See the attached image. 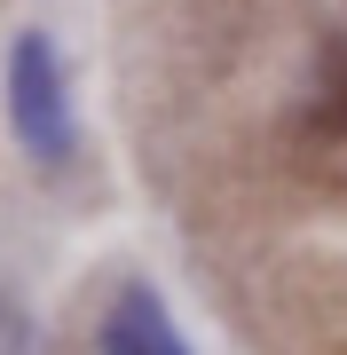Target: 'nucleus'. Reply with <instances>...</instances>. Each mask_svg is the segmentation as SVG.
Returning a JSON list of instances; mask_svg holds the SVG:
<instances>
[{
	"label": "nucleus",
	"instance_id": "nucleus-1",
	"mask_svg": "<svg viewBox=\"0 0 347 355\" xmlns=\"http://www.w3.org/2000/svg\"><path fill=\"white\" fill-rule=\"evenodd\" d=\"M8 103H16V135L32 142L39 158H64L71 150V111H64V71H55L48 40H16V64H8Z\"/></svg>",
	"mask_w": 347,
	"mask_h": 355
},
{
	"label": "nucleus",
	"instance_id": "nucleus-2",
	"mask_svg": "<svg viewBox=\"0 0 347 355\" xmlns=\"http://www.w3.org/2000/svg\"><path fill=\"white\" fill-rule=\"evenodd\" d=\"M103 355H181V331L166 324V308L142 284H127L103 316Z\"/></svg>",
	"mask_w": 347,
	"mask_h": 355
},
{
	"label": "nucleus",
	"instance_id": "nucleus-3",
	"mask_svg": "<svg viewBox=\"0 0 347 355\" xmlns=\"http://www.w3.org/2000/svg\"><path fill=\"white\" fill-rule=\"evenodd\" d=\"M323 127H347V55H339V71H332V95H323Z\"/></svg>",
	"mask_w": 347,
	"mask_h": 355
}]
</instances>
